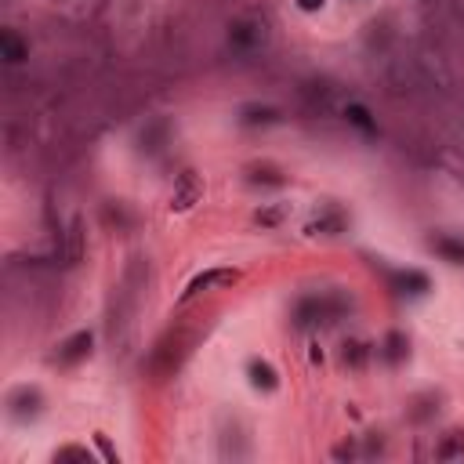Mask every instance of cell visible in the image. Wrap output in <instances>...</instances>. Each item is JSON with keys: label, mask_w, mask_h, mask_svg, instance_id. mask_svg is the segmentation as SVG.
Segmentation results:
<instances>
[{"label": "cell", "mask_w": 464, "mask_h": 464, "mask_svg": "<svg viewBox=\"0 0 464 464\" xmlns=\"http://www.w3.org/2000/svg\"><path fill=\"white\" fill-rule=\"evenodd\" d=\"M265 22L262 19H240L236 25H232V33H229V40L236 51H262L265 47Z\"/></svg>", "instance_id": "cell-1"}, {"label": "cell", "mask_w": 464, "mask_h": 464, "mask_svg": "<svg viewBox=\"0 0 464 464\" xmlns=\"http://www.w3.org/2000/svg\"><path fill=\"white\" fill-rule=\"evenodd\" d=\"M251 373H254V384H265V388H272V384H276L272 367H265V363H254V367H251Z\"/></svg>", "instance_id": "cell-4"}, {"label": "cell", "mask_w": 464, "mask_h": 464, "mask_svg": "<svg viewBox=\"0 0 464 464\" xmlns=\"http://www.w3.org/2000/svg\"><path fill=\"white\" fill-rule=\"evenodd\" d=\"M214 283H232V272H207L192 283V290H203V287H214Z\"/></svg>", "instance_id": "cell-6"}, {"label": "cell", "mask_w": 464, "mask_h": 464, "mask_svg": "<svg viewBox=\"0 0 464 464\" xmlns=\"http://www.w3.org/2000/svg\"><path fill=\"white\" fill-rule=\"evenodd\" d=\"M84 348H91V334H76V338L66 345V352H62V363H69V359L84 356Z\"/></svg>", "instance_id": "cell-2"}, {"label": "cell", "mask_w": 464, "mask_h": 464, "mask_svg": "<svg viewBox=\"0 0 464 464\" xmlns=\"http://www.w3.org/2000/svg\"><path fill=\"white\" fill-rule=\"evenodd\" d=\"M298 4H301L305 11H316V8H323V0H298Z\"/></svg>", "instance_id": "cell-8"}, {"label": "cell", "mask_w": 464, "mask_h": 464, "mask_svg": "<svg viewBox=\"0 0 464 464\" xmlns=\"http://www.w3.org/2000/svg\"><path fill=\"white\" fill-rule=\"evenodd\" d=\"M348 120H352L356 127H363V131H373V124H370V113L363 106H348Z\"/></svg>", "instance_id": "cell-5"}, {"label": "cell", "mask_w": 464, "mask_h": 464, "mask_svg": "<svg viewBox=\"0 0 464 464\" xmlns=\"http://www.w3.org/2000/svg\"><path fill=\"white\" fill-rule=\"evenodd\" d=\"M0 47H4V58H8V62H22V58H25V47H22L11 33L0 36Z\"/></svg>", "instance_id": "cell-3"}, {"label": "cell", "mask_w": 464, "mask_h": 464, "mask_svg": "<svg viewBox=\"0 0 464 464\" xmlns=\"http://www.w3.org/2000/svg\"><path fill=\"white\" fill-rule=\"evenodd\" d=\"M435 247H439L446 257H454V262L461 265L464 262V247H457V243H450V240H439V243H435Z\"/></svg>", "instance_id": "cell-7"}]
</instances>
